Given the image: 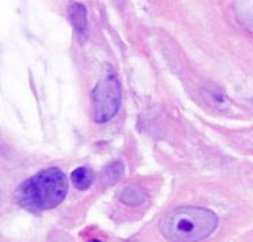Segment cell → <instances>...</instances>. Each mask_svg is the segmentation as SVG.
<instances>
[{
    "mask_svg": "<svg viewBox=\"0 0 253 242\" xmlns=\"http://www.w3.org/2000/svg\"><path fill=\"white\" fill-rule=\"evenodd\" d=\"M68 181L58 168H47L23 181L15 192V201L27 211L41 212L57 207L67 195Z\"/></svg>",
    "mask_w": 253,
    "mask_h": 242,
    "instance_id": "cell-1",
    "label": "cell"
},
{
    "mask_svg": "<svg viewBox=\"0 0 253 242\" xmlns=\"http://www.w3.org/2000/svg\"><path fill=\"white\" fill-rule=\"evenodd\" d=\"M218 226V216L203 207H181L160 222L163 237L168 242H201Z\"/></svg>",
    "mask_w": 253,
    "mask_h": 242,
    "instance_id": "cell-2",
    "label": "cell"
},
{
    "mask_svg": "<svg viewBox=\"0 0 253 242\" xmlns=\"http://www.w3.org/2000/svg\"><path fill=\"white\" fill-rule=\"evenodd\" d=\"M92 117L95 122L104 123L113 119L121 107V85L115 73L107 72L91 95Z\"/></svg>",
    "mask_w": 253,
    "mask_h": 242,
    "instance_id": "cell-3",
    "label": "cell"
},
{
    "mask_svg": "<svg viewBox=\"0 0 253 242\" xmlns=\"http://www.w3.org/2000/svg\"><path fill=\"white\" fill-rule=\"evenodd\" d=\"M233 10L238 23L253 36V0H234Z\"/></svg>",
    "mask_w": 253,
    "mask_h": 242,
    "instance_id": "cell-4",
    "label": "cell"
},
{
    "mask_svg": "<svg viewBox=\"0 0 253 242\" xmlns=\"http://www.w3.org/2000/svg\"><path fill=\"white\" fill-rule=\"evenodd\" d=\"M119 201L124 202L127 206H140L141 203H144L145 195L144 190H141L137 186H127L119 191Z\"/></svg>",
    "mask_w": 253,
    "mask_h": 242,
    "instance_id": "cell-5",
    "label": "cell"
},
{
    "mask_svg": "<svg viewBox=\"0 0 253 242\" xmlns=\"http://www.w3.org/2000/svg\"><path fill=\"white\" fill-rule=\"evenodd\" d=\"M85 14H87L85 8L82 4L73 3L69 7V18H71L76 31L83 37H85L87 34V15Z\"/></svg>",
    "mask_w": 253,
    "mask_h": 242,
    "instance_id": "cell-6",
    "label": "cell"
},
{
    "mask_svg": "<svg viewBox=\"0 0 253 242\" xmlns=\"http://www.w3.org/2000/svg\"><path fill=\"white\" fill-rule=\"evenodd\" d=\"M72 183L76 186V188L80 191H84L89 188L92 186L93 179V172L89 168H85V166H80L78 169H75L72 172Z\"/></svg>",
    "mask_w": 253,
    "mask_h": 242,
    "instance_id": "cell-7",
    "label": "cell"
}]
</instances>
